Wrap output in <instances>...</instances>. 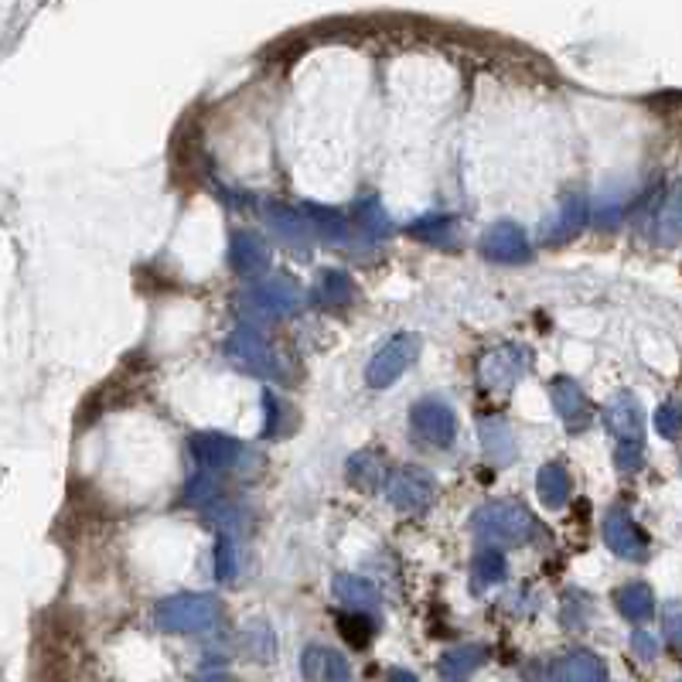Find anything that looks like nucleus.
<instances>
[{
  "label": "nucleus",
  "mask_w": 682,
  "mask_h": 682,
  "mask_svg": "<svg viewBox=\"0 0 682 682\" xmlns=\"http://www.w3.org/2000/svg\"><path fill=\"white\" fill-rule=\"evenodd\" d=\"M229 263L239 277H256L260 270H266L270 253H266V243L256 232H236L229 243Z\"/></svg>",
  "instance_id": "obj_17"
},
{
  "label": "nucleus",
  "mask_w": 682,
  "mask_h": 682,
  "mask_svg": "<svg viewBox=\"0 0 682 682\" xmlns=\"http://www.w3.org/2000/svg\"><path fill=\"white\" fill-rule=\"evenodd\" d=\"M478 437L492 464H509L515 457V434L502 417H485L478 423Z\"/></svg>",
  "instance_id": "obj_20"
},
{
  "label": "nucleus",
  "mask_w": 682,
  "mask_h": 682,
  "mask_svg": "<svg viewBox=\"0 0 682 682\" xmlns=\"http://www.w3.org/2000/svg\"><path fill=\"white\" fill-rule=\"evenodd\" d=\"M338 631H341V638H345L348 645L365 648L372 642V631H376V625L365 618V611H348V614H341V618H338Z\"/></svg>",
  "instance_id": "obj_30"
},
{
  "label": "nucleus",
  "mask_w": 682,
  "mask_h": 682,
  "mask_svg": "<svg viewBox=\"0 0 682 682\" xmlns=\"http://www.w3.org/2000/svg\"><path fill=\"white\" fill-rule=\"evenodd\" d=\"M614 604H618V611L625 614L628 621H642L652 614L655 607V594L648 584H625L614 594Z\"/></svg>",
  "instance_id": "obj_26"
},
{
  "label": "nucleus",
  "mask_w": 682,
  "mask_h": 682,
  "mask_svg": "<svg viewBox=\"0 0 682 682\" xmlns=\"http://www.w3.org/2000/svg\"><path fill=\"white\" fill-rule=\"evenodd\" d=\"M154 621L171 635H205L219 625V601L212 594H174L157 604Z\"/></svg>",
  "instance_id": "obj_2"
},
{
  "label": "nucleus",
  "mask_w": 682,
  "mask_h": 682,
  "mask_svg": "<svg viewBox=\"0 0 682 682\" xmlns=\"http://www.w3.org/2000/svg\"><path fill=\"white\" fill-rule=\"evenodd\" d=\"M246 648H249V655H256L260 662H266L277 655V638H273V631L266 625H253L246 631Z\"/></svg>",
  "instance_id": "obj_33"
},
{
  "label": "nucleus",
  "mask_w": 682,
  "mask_h": 682,
  "mask_svg": "<svg viewBox=\"0 0 682 682\" xmlns=\"http://www.w3.org/2000/svg\"><path fill=\"white\" fill-rule=\"evenodd\" d=\"M505 573H509V563H505V556L495 550V546H488V550H481L478 556L471 560V580H474V590H488V587H498L505 580Z\"/></svg>",
  "instance_id": "obj_23"
},
{
  "label": "nucleus",
  "mask_w": 682,
  "mask_h": 682,
  "mask_svg": "<svg viewBox=\"0 0 682 682\" xmlns=\"http://www.w3.org/2000/svg\"><path fill=\"white\" fill-rule=\"evenodd\" d=\"M236 573H239L236 543H232L229 536H219V543H215V580H219V584H232Z\"/></svg>",
  "instance_id": "obj_31"
},
{
  "label": "nucleus",
  "mask_w": 682,
  "mask_h": 682,
  "mask_svg": "<svg viewBox=\"0 0 682 682\" xmlns=\"http://www.w3.org/2000/svg\"><path fill=\"white\" fill-rule=\"evenodd\" d=\"M553 679L556 682H604L607 679V665L601 655L594 652H570L567 659L556 662L553 669Z\"/></svg>",
  "instance_id": "obj_18"
},
{
  "label": "nucleus",
  "mask_w": 682,
  "mask_h": 682,
  "mask_svg": "<svg viewBox=\"0 0 682 682\" xmlns=\"http://www.w3.org/2000/svg\"><path fill=\"white\" fill-rule=\"evenodd\" d=\"M249 307L263 318H287L301 307V287H297L294 277L287 273H277L270 280H260L253 290H249Z\"/></svg>",
  "instance_id": "obj_8"
},
{
  "label": "nucleus",
  "mask_w": 682,
  "mask_h": 682,
  "mask_svg": "<svg viewBox=\"0 0 682 682\" xmlns=\"http://www.w3.org/2000/svg\"><path fill=\"white\" fill-rule=\"evenodd\" d=\"M631 648H635V655L645 662H652L655 655H659V642H655V635H648V631H635V635H631Z\"/></svg>",
  "instance_id": "obj_36"
},
{
  "label": "nucleus",
  "mask_w": 682,
  "mask_h": 682,
  "mask_svg": "<svg viewBox=\"0 0 682 682\" xmlns=\"http://www.w3.org/2000/svg\"><path fill=\"white\" fill-rule=\"evenodd\" d=\"M304 215L311 219L314 232H318L321 239H328V243H345L348 232H352V226H348V219L341 215L338 209H321V205H304Z\"/></svg>",
  "instance_id": "obj_25"
},
{
  "label": "nucleus",
  "mask_w": 682,
  "mask_h": 682,
  "mask_svg": "<svg viewBox=\"0 0 682 682\" xmlns=\"http://www.w3.org/2000/svg\"><path fill=\"white\" fill-rule=\"evenodd\" d=\"M335 597L348 611H365L369 614L372 607H379V590L369 584L365 577H355V573H338L335 577Z\"/></svg>",
  "instance_id": "obj_21"
},
{
  "label": "nucleus",
  "mask_w": 682,
  "mask_h": 682,
  "mask_svg": "<svg viewBox=\"0 0 682 682\" xmlns=\"http://www.w3.org/2000/svg\"><path fill=\"white\" fill-rule=\"evenodd\" d=\"M481 253H485L488 260H498V263L526 260L529 256L526 229L515 226V222H495V226L485 232V239H481Z\"/></svg>",
  "instance_id": "obj_12"
},
{
  "label": "nucleus",
  "mask_w": 682,
  "mask_h": 682,
  "mask_svg": "<svg viewBox=\"0 0 682 682\" xmlns=\"http://www.w3.org/2000/svg\"><path fill=\"white\" fill-rule=\"evenodd\" d=\"M318 294H321V301L328 307H345L348 301H352V294H355L352 277H348L345 270H324Z\"/></svg>",
  "instance_id": "obj_29"
},
{
  "label": "nucleus",
  "mask_w": 682,
  "mask_h": 682,
  "mask_svg": "<svg viewBox=\"0 0 682 682\" xmlns=\"http://www.w3.org/2000/svg\"><path fill=\"white\" fill-rule=\"evenodd\" d=\"M417 355H420V335L399 331V335H393L376 355H372L369 369H365V382H369L372 389H389L413 362H417Z\"/></svg>",
  "instance_id": "obj_5"
},
{
  "label": "nucleus",
  "mask_w": 682,
  "mask_h": 682,
  "mask_svg": "<svg viewBox=\"0 0 682 682\" xmlns=\"http://www.w3.org/2000/svg\"><path fill=\"white\" fill-rule=\"evenodd\" d=\"M550 399H553L556 413H560V420L567 423L570 430H584L590 423V399L573 379H567V376L553 379Z\"/></svg>",
  "instance_id": "obj_15"
},
{
  "label": "nucleus",
  "mask_w": 682,
  "mask_h": 682,
  "mask_svg": "<svg viewBox=\"0 0 682 682\" xmlns=\"http://www.w3.org/2000/svg\"><path fill=\"white\" fill-rule=\"evenodd\" d=\"M659 226H662V239L672 243V239L682 232V185L672 188V195L665 198L662 215H659Z\"/></svg>",
  "instance_id": "obj_32"
},
{
  "label": "nucleus",
  "mask_w": 682,
  "mask_h": 682,
  "mask_svg": "<svg viewBox=\"0 0 682 682\" xmlns=\"http://www.w3.org/2000/svg\"><path fill=\"white\" fill-rule=\"evenodd\" d=\"M263 410H266V430H263V434L266 437H280V434H284L280 420H284V413H290L287 406H284V399L273 396L270 389H266V393H263Z\"/></svg>",
  "instance_id": "obj_34"
},
{
  "label": "nucleus",
  "mask_w": 682,
  "mask_h": 682,
  "mask_svg": "<svg viewBox=\"0 0 682 682\" xmlns=\"http://www.w3.org/2000/svg\"><path fill=\"white\" fill-rule=\"evenodd\" d=\"M604 423H607V430L621 440V444H642L645 413L631 393H618L611 403L604 406Z\"/></svg>",
  "instance_id": "obj_10"
},
{
  "label": "nucleus",
  "mask_w": 682,
  "mask_h": 682,
  "mask_svg": "<svg viewBox=\"0 0 682 682\" xmlns=\"http://www.w3.org/2000/svg\"><path fill=\"white\" fill-rule=\"evenodd\" d=\"M618 468L621 471H638V468H642V444H621L618 447Z\"/></svg>",
  "instance_id": "obj_39"
},
{
  "label": "nucleus",
  "mask_w": 682,
  "mask_h": 682,
  "mask_svg": "<svg viewBox=\"0 0 682 682\" xmlns=\"http://www.w3.org/2000/svg\"><path fill=\"white\" fill-rule=\"evenodd\" d=\"M471 529L485 543L522 546L536 532V515L519 502H488L471 515Z\"/></svg>",
  "instance_id": "obj_1"
},
{
  "label": "nucleus",
  "mask_w": 682,
  "mask_h": 682,
  "mask_svg": "<svg viewBox=\"0 0 682 682\" xmlns=\"http://www.w3.org/2000/svg\"><path fill=\"white\" fill-rule=\"evenodd\" d=\"M488 652L481 645H457V648H447L444 655H440V679L444 682H464L471 676V672H478L481 665H485Z\"/></svg>",
  "instance_id": "obj_19"
},
{
  "label": "nucleus",
  "mask_w": 682,
  "mask_h": 682,
  "mask_svg": "<svg viewBox=\"0 0 682 682\" xmlns=\"http://www.w3.org/2000/svg\"><path fill=\"white\" fill-rule=\"evenodd\" d=\"M587 226V198L584 195H567L550 219L543 222V243L556 246V243H567V239L577 236L580 229Z\"/></svg>",
  "instance_id": "obj_14"
},
{
  "label": "nucleus",
  "mask_w": 682,
  "mask_h": 682,
  "mask_svg": "<svg viewBox=\"0 0 682 682\" xmlns=\"http://www.w3.org/2000/svg\"><path fill=\"white\" fill-rule=\"evenodd\" d=\"M226 355L232 362L239 365V369L253 372V376L260 379H284V365H280L277 352L270 348V341H266L256 328H236L226 341Z\"/></svg>",
  "instance_id": "obj_4"
},
{
  "label": "nucleus",
  "mask_w": 682,
  "mask_h": 682,
  "mask_svg": "<svg viewBox=\"0 0 682 682\" xmlns=\"http://www.w3.org/2000/svg\"><path fill=\"white\" fill-rule=\"evenodd\" d=\"M454 229H457L454 215H427V219L413 222L410 236L420 239V243H430V246H451L454 243Z\"/></svg>",
  "instance_id": "obj_27"
},
{
  "label": "nucleus",
  "mask_w": 682,
  "mask_h": 682,
  "mask_svg": "<svg viewBox=\"0 0 682 682\" xmlns=\"http://www.w3.org/2000/svg\"><path fill=\"white\" fill-rule=\"evenodd\" d=\"M202 682H236V679H229V676H209V679H202Z\"/></svg>",
  "instance_id": "obj_41"
},
{
  "label": "nucleus",
  "mask_w": 682,
  "mask_h": 682,
  "mask_svg": "<svg viewBox=\"0 0 682 682\" xmlns=\"http://www.w3.org/2000/svg\"><path fill=\"white\" fill-rule=\"evenodd\" d=\"M355 226H359V232H365V236L376 243V239H386L389 236V215L386 209H382V202L376 195H365L355 202Z\"/></svg>",
  "instance_id": "obj_24"
},
{
  "label": "nucleus",
  "mask_w": 682,
  "mask_h": 682,
  "mask_svg": "<svg viewBox=\"0 0 682 682\" xmlns=\"http://www.w3.org/2000/svg\"><path fill=\"white\" fill-rule=\"evenodd\" d=\"M536 492L543 498L550 509H560V505H567L570 498V474L563 464H543L536 474Z\"/></svg>",
  "instance_id": "obj_22"
},
{
  "label": "nucleus",
  "mask_w": 682,
  "mask_h": 682,
  "mask_svg": "<svg viewBox=\"0 0 682 682\" xmlns=\"http://www.w3.org/2000/svg\"><path fill=\"white\" fill-rule=\"evenodd\" d=\"M348 481H352L355 488H362V492H376L379 481H382L379 454H372V451L355 454L352 461H348Z\"/></svg>",
  "instance_id": "obj_28"
},
{
  "label": "nucleus",
  "mask_w": 682,
  "mask_h": 682,
  "mask_svg": "<svg viewBox=\"0 0 682 682\" xmlns=\"http://www.w3.org/2000/svg\"><path fill=\"white\" fill-rule=\"evenodd\" d=\"M655 430H659L662 437H679L682 430V410L676 403H665L655 410Z\"/></svg>",
  "instance_id": "obj_35"
},
{
  "label": "nucleus",
  "mask_w": 682,
  "mask_h": 682,
  "mask_svg": "<svg viewBox=\"0 0 682 682\" xmlns=\"http://www.w3.org/2000/svg\"><path fill=\"white\" fill-rule=\"evenodd\" d=\"M434 495H437L434 474L423 471V468H413V464H410V468L393 471V478H389V485H386L389 505L399 509V512H406V515L423 512L430 502H434Z\"/></svg>",
  "instance_id": "obj_7"
},
{
  "label": "nucleus",
  "mask_w": 682,
  "mask_h": 682,
  "mask_svg": "<svg viewBox=\"0 0 682 682\" xmlns=\"http://www.w3.org/2000/svg\"><path fill=\"white\" fill-rule=\"evenodd\" d=\"M410 434L420 447L444 451V447H451L457 437L454 410L437 396L420 399V403H413V410H410Z\"/></svg>",
  "instance_id": "obj_3"
},
{
  "label": "nucleus",
  "mask_w": 682,
  "mask_h": 682,
  "mask_svg": "<svg viewBox=\"0 0 682 682\" xmlns=\"http://www.w3.org/2000/svg\"><path fill=\"white\" fill-rule=\"evenodd\" d=\"M604 543H607V550L614 556H621V560H645L648 556V543H645L642 529H638L635 519L621 509H611L604 515Z\"/></svg>",
  "instance_id": "obj_9"
},
{
  "label": "nucleus",
  "mask_w": 682,
  "mask_h": 682,
  "mask_svg": "<svg viewBox=\"0 0 682 682\" xmlns=\"http://www.w3.org/2000/svg\"><path fill=\"white\" fill-rule=\"evenodd\" d=\"M529 372V352L522 345H498L478 362V382L488 393H509Z\"/></svg>",
  "instance_id": "obj_6"
},
{
  "label": "nucleus",
  "mask_w": 682,
  "mask_h": 682,
  "mask_svg": "<svg viewBox=\"0 0 682 682\" xmlns=\"http://www.w3.org/2000/svg\"><path fill=\"white\" fill-rule=\"evenodd\" d=\"M301 672L311 682H348L352 679V669H348L345 655L331 652V648H321V645H311L301 655Z\"/></svg>",
  "instance_id": "obj_16"
},
{
  "label": "nucleus",
  "mask_w": 682,
  "mask_h": 682,
  "mask_svg": "<svg viewBox=\"0 0 682 682\" xmlns=\"http://www.w3.org/2000/svg\"><path fill=\"white\" fill-rule=\"evenodd\" d=\"M191 454H195V461L202 464L205 471H229L232 464H239V457H243V444L226 434L209 430V434L191 437Z\"/></svg>",
  "instance_id": "obj_13"
},
{
  "label": "nucleus",
  "mask_w": 682,
  "mask_h": 682,
  "mask_svg": "<svg viewBox=\"0 0 682 682\" xmlns=\"http://www.w3.org/2000/svg\"><path fill=\"white\" fill-rule=\"evenodd\" d=\"M665 635H669L672 645L682 648V604H672L665 611Z\"/></svg>",
  "instance_id": "obj_38"
},
{
  "label": "nucleus",
  "mask_w": 682,
  "mask_h": 682,
  "mask_svg": "<svg viewBox=\"0 0 682 682\" xmlns=\"http://www.w3.org/2000/svg\"><path fill=\"white\" fill-rule=\"evenodd\" d=\"M188 498L195 505H202V502H209V498H215V485H212L209 474H198V478L191 481V485H188Z\"/></svg>",
  "instance_id": "obj_37"
},
{
  "label": "nucleus",
  "mask_w": 682,
  "mask_h": 682,
  "mask_svg": "<svg viewBox=\"0 0 682 682\" xmlns=\"http://www.w3.org/2000/svg\"><path fill=\"white\" fill-rule=\"evenodd\" d=\"M263 212H266V222L273 226V232H277L287 246L304 249V253L311 249L314 226L304 215V209H290V205H284V202H266Z\"/></svg>",
  "instance_id": "obj_11"
},
{
  "label": "nucleus",
  "mask_w": 682,
  "mask_h": 682,
  "mask_svg": "<svg viewBox=\"0 0 682 682\" xmlns=\"http://www.w3.org/2000/svg\"><path fill=\"white\" fill-rule=\"evenodd\" d=\"M386 682H417V676H413V672H406V669H393L386 676Z\"/></svg>",
  "instance_id": "obj_40"
}]
</instances>
